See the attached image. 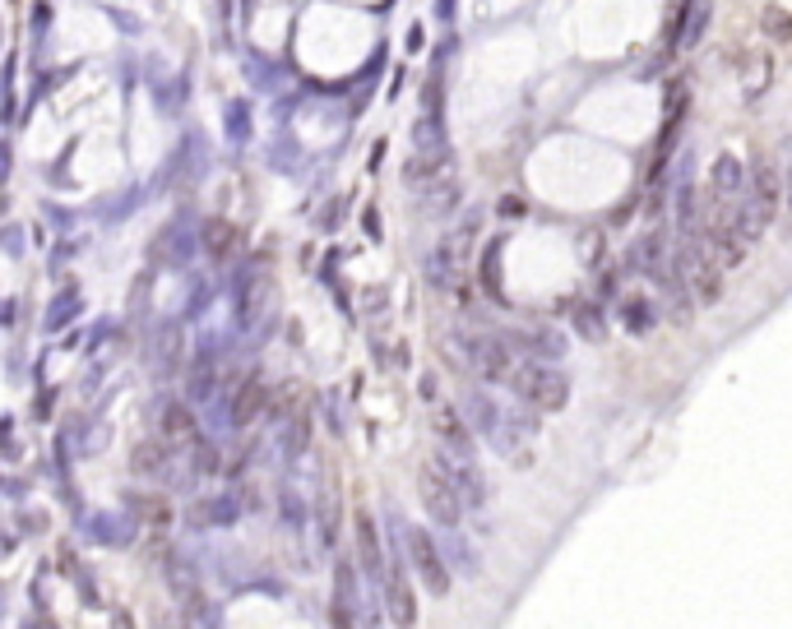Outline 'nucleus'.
Listing matches in <instances>:
<instances>
[{
    "instance_id": "obj_18",
    "label": "nucleus",
    "mask_w": 792,
    "mask_h": 629,
    "mask_svg": "<svg viewBox=\"0 0 792 629\" xmlns=\"http://www.w3.org/2000/svg\"><path fill=\"white\" fill-rule=\"evenodd\" d=\"M742 186H746L742 181V163L732 153H723L719 163H713V190H719V194H737Z\"/></svg>"
},
{
    "instance_id": "obj_10",
    "label": "nucleus",
    "mask_w": 792,
    "mask_h": 629,
    "mask_svg": "<svg viewBox=\"0 0 792 629\" xmlns=\"http://www.w3.org/2000/svg\"><path fill=\"white\" fill-rule=\"evenodd\" d=\"M750 200H756L765 213H775L779 200H788V194H783V181H779V167L769 163L765 153L756 157V163H750Z\"/></svg>"
},
{
    "instance_id": "obj_24",
    "label": "nucleus",
    "mask_w": 792,
    "mask_h": 629,
    "mask_svg": "<svg viewBox=\"0 0 792 629\" xmlns=\"http://www.w3.org/2000/svg\"><path fill=\"white\" fill-rule=\"evenodd\" d=\"M788 204H792V176H788Z\"/></svg>"
},
{
    "instance_id": "obj_12",
    "label": "nucleus",
    "mask_w": 792,
    "mask_h": 629,
    "mask_svg": "<svg viewBox=\"0 0 792 629\" xmlns=\"http://www.w3.org/2000/svg\"><path fill=\"white\" fill-rule=\"evenodd\" d=\"M204 250L214 254L218 264H227L232 254L241 250V227L227 223V218H209V223H204Z\"/></svg>"
},
{
    "instance_id": "obj_13",
    "label": "nucleus",
    "mask_w": 792,
    "mask_h": 629,
    "mask_svg": "<svg viewBox=\"0 0 792 629\" xmlns=\"http://www.w3.org/2000/svg\"><path fill=\"white\" fill-rule=\"evenodd\" d=\"M432 426H436V436H440V444H446V449H459V454H473V430L463 426V417H459L454 407H436Z\"/></svg>"
},
{
    "instance_id": "obj_5",
    "label": "nucleus",
    "mask_w": 792,
    "mask_h": 629,
    "mask_svg": "<svg viewBox=\"0 0 792 629\" xmlns=\"http://www.w3.org/2000/svg\"><path fill=\"white\" fill-rule=\"evenodd\" d=\"M459 343H463V352H469V361H473V370L482 380H510L519 370L506 339H459Z\"/></svg>"
},
{
    "instance_id": "obj_14",
    "label": "nucleus",
    "mask_w": 792,
    "mask_h": 629,
    "mask_svg": "<svg viewBox=\"0 0 792 629\" xmlns=\"http://www.w3.org/2000/svg\"><path fill=\"white\" fill-rule=\"evenodd\" d=\"M635 269L640 273H649V278H667V254H663V236L659 232H649V236H640V241H635Z\"/></svg>"
},
{
    "instance_id": "obj_4",
    "label": "nucleus",
    "mask_w": 792,
    "mask_h": 629,
    "mask_svg": "<svg viewBox=\"0 0 792 629\" xmlns=\"http://www.w3.org/2000/svg\"><path fill=\"white\" fill-rule=\"evenodd\" d=\"M403 537H409V560L417 569V579L427 583V593H446V588H450V569H446V560H440L436 542L427 537V527H409Z\"/></svg>"
},
{
    "instance_id": "obj_2",
    "label": "nucleus",
    "mask_w": 792,
    "mask_h": 629,
    "mask_svg": "<svg viewBox=\"0 0 792 629\" xmlns=\"http://www.w3.org/2000/svg\"><path fill=\"white\" fill-rule=\"evenodd\" d=\"M417 500H422V509H427L436 523H446V527H454L459 514H463L459 486L446 477V472H440V463H427L417 472Z\"/></svg>"
},
{
    "instance_id": "obj_1",
    "label": "nucleus",
    "mask_w": 792,
    "mask_h": 629,
    "mask_svg": "<svg viewBox=\"0 0 792 629\" xmlns=\"http://www.w3.org/2000/svg\"><path fill=\"white\" fill-rule=\"evenodd\" d=\"M510 389L524 403H533L537 412H562L566 399H570V380L562 376V370H552V366H519L510 376Z\"/></svg>"
},
{
    "instance_id": "obj_7",
    "label": "nucleus",
    "mask_w": 792,
    "mask_h": 629,
    "mask_svg": "<svg viewBox=\"0 0 792 629\" xmlns=\"http://www.w3.org/2000/svg\"><path fill=\"white\" fill-rule=\"evenodd\" d=\"M440 472L459 486L463 505H482V472L473 467V454H459V449H440Z\"/></svg>"
},
{
    "instance_id": "obj_17",
    "label": "nucleus",
    "mask_w": 792,
    "mask_h": 629,
    "mask_svg": "<svg viewBox=\"0 0 792 629\" xmlns=\"http://www.w3.org/2000/svg\"><path fill=\"white\" fill-rule=\"evenodd\" d=\"M390 602H394V620L399 625H413L417 620V606H413V593L403 588V569L390 565Z\"/></svg>"
},
{
    "instance_id": "obj_19",
    "label": "nucleus",
    "mask_w": 792,
    "mask_h": 629,
    "mask_svg": "<svg viewBox=\"0 0 792 629\" xmlns=\"http://www.w3.org/2000/svg\"><path fill=\"white\" fill-rule=\"evenodd\" d=\"M134 514H140L149 527H167L172 523V509L158 496H140V500H134Z\"/></svg>"
},
{
    "instance_id": "obj_16",
    "label": "nucleus",
    "mask_w": 792,
    "mask_h": 629,
    "mask_svg": "<svg viewBox=\"0 0 792 629\" xmlns=\"http://www.w3.org/2000/svg\"><path fill=\"white\" fill-rule=\"evenodd\" d=\"M357 556H362V569L366 574H385V556H380V542H376V527L371 519H357Z\"/></svg>"
},
{
    "instance_id": "obj_8",
    "label": "nucleus",
    "mask_w": 792,
    "mask_h": 629,
    "mask_svg": "<svg viewBox=\"0 0 792 629\" xmlns=\"http://www.w3.org/2000/svg\"><path fill=\"white\" fill-rule=\"evenodd\" d=\"M158 436H163L167 444H177V449L196 444V436H200L196 412H190L186 403H177V399H167V403L158 407Z\"/></svg>"
},
{
    "instance_id": "obj_15",
    "label": "nucleus",
    "mask_w": 792,
    "mask_h": 629,
    "mask_svg": "<svg viewBox=\"0 0 792 629\" xmlns=\"http://www.w3.org/2000/svg\"><path fill=\"white\" fill-rule=\"evenodd\" d=\"M663 287H667V314H672V324H690V314H695V292L686 287V273L672 269L667 278H663Z\"/></svg>"
},
{
    "instance_id": "obj_3",
    "label": "nucleus",
    "mask_w": 792,
    "mask_h": 629,
    "mask_svg": "<svg viewBox=\"0 0 792 629\" xmlns=\"http://www.w3.org/2000/svg\"><path fill=\"white\" fill-rule=\"evenodd\" d=\"M682 273H686V283H690V292H695V301H700V306H713L723 297V260L713 254L709 241L690 246L682 254Z\"/></svg>"
},
{
    "instance_id": "obj_23",
    "label": "nucleus",
    "mask_w": 792,
    "mask_h": 629,
    "mask_svg": "<svg viewBox=\"0 0 792 629\" xmlns=\"http://www.w3.org/2000/svg\"><path fill=\"white\" fill-rule=\"evenodd\" d=\"M579 324H584V333H593V339H603V320H598V310H579Z\"/></svg>"
},
{
    "instance_id": "obj_9",
    "label": "nucleus",
    "mask_w": 792,
    "mask_h": 629,
    "mask_svg": "<svg viewBox=\"0 0 792 629\" xmlns=\"http://www.w3.org/2000/svg\"><path fill=\"white\" fill-rule=\"evenodd\" d=\"M446 176H450V153H446V144H427L409 163V181L417 190H436L440 181H446Z\"/></svg>"
},
{
    "instance_id": "obj_11",
    "label": "nucleus",
    "mask_w": 792,
    "mask_h": 629,
    "mask_svg": "<svg viewBox=\"0 0 792 629\" xmlns=\"http://www.w3.org/2000/svg\"><path fill=\"white\" fill-rule=\"evenodd\" d=\"M264 399H269V393H264V380H260V376H246V380L237 384V393H232V422H237V426H250V422H256L260 412H264Z\"/></svg>"
},
{
    "instance_id": "obj_6",
    "label": "nucleus",
    "mask_w": 792,
    "mask_h": 629,
    "mask_svg": "<svg viewBox=\"0 0 792 629\" xmlns=\"http://www.w3.org/2000/svg\"><path fill=\"white\" fill-rule=\"evenodd\" d=\"M705 241L723 260V269H737L746 260V236H742V227H737V218H732V213H719V218L705 223Z\"/></svg>"
},
{
    "instance_id": "obj_20",
    "label": "nucleus",
    "mask_w": 792,
    "mask_h": 629,
    "mask_svg": "<svg viewBox=\"0 0 792 629\" xmlns=\"http://www.w3.org/2000/svg\"><path fill=\"white\" fill-rule=\"evenodd\" d=\"M163 463H167V449L158 440H149V444L134 449V472H163Z\"/></svg>"
},
{
    "instance_id": "obj_22",
    "label": "nucleus",
    "mask_w": 792,
    "mask_h": 629,
    "mask_svg": "<svg viewBox=\"0 0 792 629\" xmlns=\"http://www.w3.org/2000/svg\"><path fill=\"white\" fill-rule=\"evenodd\" d=\"M622 314H626V324H630L635 333H645V329H649V320H653L649 306H645V301H635V297L626 301V310H622Z\"/></svg>"
},
{
    "instance_id": "obj_21",
    "label": "nucleus",
    "mask_w": 792,
    "mask_h": 629,
    "mask_svg": "<svg viewBox=\"0 0 792 629\" xmlns=\"http://www.w3.org/2000/svg\"><path fill=\"white\" fill-rule=\"evenodd\" d=\"M765 33L769 37H779V43H788V33H792V19L783 10H765Z\"/></svg>"
}]
</instances>
